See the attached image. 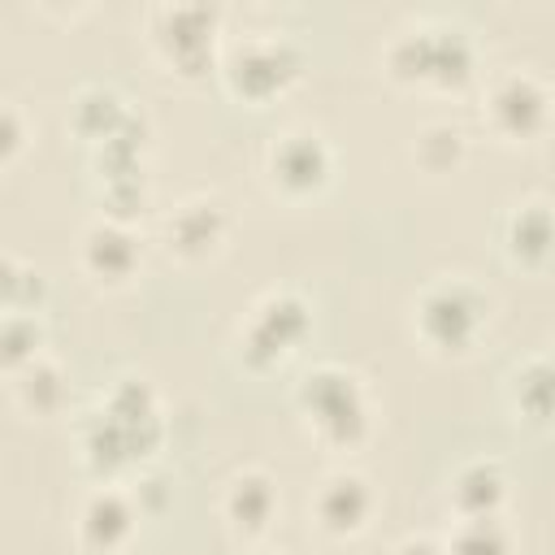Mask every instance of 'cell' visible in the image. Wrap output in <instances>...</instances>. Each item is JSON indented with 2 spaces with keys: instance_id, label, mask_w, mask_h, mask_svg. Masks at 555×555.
Returning <instances> with one entry per match:
<instances>
[{
  "instance_id": "obj_19",
  "label": "cell",
  "mask_w": 555,
  "mask_h": 555,
  "mask_svg": "<svg viewBox=\"0 0 555 555\" xmlns=\"http://www.w3.org/2000/svg\"><path fill=\"white\" fill-rule=\"evenodd\" d=\"M9 395H13V403H17L22 412H30V416H52V412H61V403H65V395H69L65 369L43 351V356H35V360H26L22 369L9 373Z\"/></svg>"
},
{
  "instance_id": "obj_2",
  "label": "cell",
  "mask_w": 555,
  "mask_h": 555,
  "mask_svg": "<svg viewBox=\"0 0 555 555\" xmlns=\"http://www.w3.org/2000/svg\"><path fill=\"white\" fill-rule=\"evenodd\" d=\"M382 65L395 82L455 91L477 74V43L460 22L447 17H408L390 30Z\"/></svg>"
},
{
  "instance_id": "obj_9",
  "label": "cell",
  "mask_w": 555,
  "mask_h": 555,
  "mask_svg": "<svg viewBox=\"0 0 555 555\" xmlns=\"http://www.w3.org/2000/svg\"><path fill=\"white\" fill-rule=\"evenodd\" d=\"M330 173H334V152L312 126H286L264 147V178L273 191L291 199L317 195L330 182Z\"/></svg>"
},
{
  "instance_id": "obj_20",
  "label": "cell",
  "mask_w": 555,
  "mask_h": 555,
  "mask_svg": "<svg viewBox=\"0 0 555 555\" xmlns=\"http://www.w3.org/2000/svg\"><path fill=\"white\" fill-rule=\"evenodd\" d=\"M464 152H468V139L455 121H425L416 134H412V160L425 169V173H451L464 165Z\"/></svg>"
},
{
  "instance_id": "obj_7",
  "label": "cell",
  "mask_w": 555,
  "mask_h": 555,
  "mask_svg": "<svg viewBox=\"0 0 555 555\" xmlns=\"http://www.w3.org/2000/svg\"><path fill=\"white\" fill-rule=\"evenodd\" d=\"M299 74H304V48L282 30H256L221 48V78L247 104H264L282 95Z\"/></svg>"
},
{
  "instance_id": "obj_15",
  "label": "cell",
  "mask_w": 555,
  "mask_h": 555,
  "mask_svg": "<svg viewBox=\"0 0 555 555\" xmlns=\"http://www.w3.org/2000/svg\"><path fill=\"white\" fill-rule=\"evenodd\" d=\"M499 247L520 269H542L555 260V204L525 195L499 217Z\"/></svg>"
},
{
  "instance_id": "obj_5",
  "label": "cell",
  "mask_w": 555,
  "mask_h": 555,
  "mask_svg": "<svg viewBox=\"0 0 555 555\" xmlns=\"http://www.w3.org/2000/svg\"><path fill=\"white\" fill-rule=\"evenodd\" d=\"M143 35L156 61L169 65L173 74H204L221 65V13L212 4H195V0L152 4L143 17Z\"/></svg>"
},
{
  "instance_id": "obj_27",
  "label": "cell",
  "mask_w": 555,
  "mask_h": 555,
  "mask_svg": "<svg viewBox=\"0 0 555 555\" xmlns=\"http://www.w3.org/2000/svg\"><path fill=\"white\" fill-rule=\"evenodd\" d=\"M251 555H269V551H251Z\"/></svg>"
},
{
  "instance_id": "obj_23",
  "label": "cell",
  "mask_w": 555,
  "mask_h": 555,
  "mask_svg": "<svg viewBox=\"0 0 555 555\" xmlns=\"http://www.w3.org/2000/svg\"><path fill=\"white\" fill-rule=\"evenodd\" d=\"M0 299H4V312H39L43 308V278H39V269L17 260V256H4Z\"/></svg>"
},
{
  "instance_id": "obj_14",
  "label": "cell",
  "mask_w": 555,
  "mask_h": 555,
  "mask_svg": "<svg viewBox=\"0 0 555 555\" xmlns=\"http://www.w3.org/2000/svg\"><path fill=\"white\" fill-rule=\"evenodd\" d=\"M278 507H282L278 481H273L269 468H256V464L230 473L225 486H221V499H217V512H221L225 529L234 538H247V542L260 538V533H269Z\"/></svg>"
},
{
  "instance_id": "obj_25",
  "label": "cell",
  "mask_w": 555,
  "mask_h": 555,
  "mask_svg": "<svg viewBox=\"0 0 555 555\" xmlns=\"http://www.w3.org/2000/svg\"><path fill=\"white\" fill-rule=\"evenodd\" d=\"M386 555H447V546L434 533H403Z\"/></svg>"
},
{
  "instance_id": "obj_18",
  "label": "cell",
  "mask_w": 555,
  "mask_h": 555,
  "mask_svg": "<svg viewBox=\"0 0 555 555\" xmlns=\"http://www.w3.org/2000/svg\"><path fill=\"white\" fill-rule=\"evenodd\" d=\"M130 117V104L121 100L117 87L108 82H82L74 95H69V126L78 139H87L91 147L113 139L121 130V121Z\"/></svg>"
},
{
  "instance_id": "obj_11",
  "label": "cell",
  "mask_w": 555,
  "mask_h": 555,
  "mask_svg": "<svg viewBox=\"0 0 555 555\" xmlns=\"http://www.w3.org/2000/svg\"><path fill=\"white\" fill-rule=\"evenodd\" d=\"M230 234V212L217 195H186L160 217V243L173 260H208Z\"/></svg>"
},
{
  "instance_id": "obj_8",
  "label": "cell",
  "mask_w": 555,
  "mask_h": 555,
  "mask_svg": "<svg viewBox=\"0 0 555 555\" xmlns=\"http://www.w3.org/2000/svg\"><path fill=\"white\" fill-rule=\"evenodd\" d=\"M481 121L503 143H529L555 121V95L529 65H503L481 87Z\"/></svg>"
},
{
  "instance_id": "obj_1",
  "label": "cell",
  "mask_w": 555,
  "mask_h": 555,
  "mask_svg": "<svg viewBox=\"0 0 555 555\" xmlns=\"http://www.w3.org/2000/svg\"><path fill=\"white\" fill-rule=\"evenodd\" d=\"M78 451H82V464L91 473H100L104 481L139 460H147L160 438H165V421H160V403H156V390L134 377V373H121L113 377L95 408L82 412L78 421Z\"/></svg>"
},
{
  "instance_id": "obj_4",
  "label": "cell",
  "mask_w": 555,
  "mask_h": 555,
  "mask_svg": "<svg viewBox=\"0 0 555 555\" xmlns=\"http://www.w3.org/2000/svg\"><path fill=\"white\" fill-rule=\"evenodd\" d=\"M494 299L468 273H438L412 295V334L434 356H468L490 330Z\"/></svg>"
},
{
  "instance_id": "obj_17",
  "label": "cell",
  "mask_w": 555,
  "mask_h": 555,
  "mask_svg": "<svg viewBox=\"0 0 555 555\" xmlns=\"http://www.w3.org/2000/svg\"><path fill=\"white\" fill-rule=\"evenodd\" d=\"M503 399L516 421L525 425H551L555 421V347L533 351L529 360L512 364L503 377Z\"/></svg>"
},
{
  "instance_id": "obj_26",
  "label": "cell",
  "mask_w": 555,
  "mask_h": 555,
  "mask_svg": "<svg viewBox=\"0 0 555 555\" xmlns=\"http://www.w3.org/2000/svg\"><path fill=\"white\" fill-rule=\"evenodd\" d=\"M165 481L160 477H139V486H134V499H139V507L143 512H156V507H165V490H160Z\"/></svg>"
},
{
  "instance_id": "obj_12",
  "label": "cell",
  "mask_w": 555,
  "mask_h": 555,
  "mask_svg": "<svg viewBox=\"0 0 555 555\" xmlns=\"http://www.w3.org/2000/svg\"><path fill=\"white\" fill-rule=\"evenodd\" d=\"M373 507H377V490H373V481H369L364 473H356V468H330V473L317 481L312 499H308L312 525H317L321 533H330V538H356V533L369 525Z\"/></svg>"
},
{
  "instance_id": "obj_6",
  "label": "cell",
  "mask_w": 555,
  "mask_h": 555,
  "mask_svg": "<svg viewBox=\"0 0 555 555\" xmlns=\"http://www.w3.org/2000/svg\"><path fill=\"white\" fill-rule=\"evenodd\" d=\"M308 334H312V304L291 286H273L247 308V317H243V325L234 334V351H238L243 369L269 373Z\"/></svg>"
},
{
  "instance_id": "obj_21",
  "label": "cell",
  "mask_w": 555,
  "mask_h": 555,
  "mask_svg": "<svg viewBox=\"0 0 555 555\" xmlns=\"http://www.w3.org/2000/svg\"><path fill=\"white\" fill-rule=\"evenodd\" d=\"M48 347V325L43 312H4L0 321V356H4V373L22 369L26 360L43 356Z\"/></svg>"
},
{
  "instance_id": "obj_13",
  "label": "cell",
  "mask_w": 555,
  "mask_h": 555,
  "mask_svg": "<svg viewBox=\"0 0 555 555\" xmlns=\"http://www.w3.org/2000/svg\"><path fill=\"white\" fill-rule=\"evenodd\" d=\"M139 260H143V247L130 221L95 217L78 234V273L91 278L95 286H126L139 273Z\"/></svg>"
},
{
  "instance_id": "obj_10",
  "label": "cell",
  "mask_w": 555,
  "mask_h": 555,
  "mask_svg": "<svg viewBox=\"0 0 555 555\" xmlns=\"http://www.w3.org/2000/svg\"><path fill=\"white\" fill-rule=\"evenodd\" d=\"M139 516H143V507L134 499V490H126L117 481H100L82 494V503L74 512V538L91 555H113L134 538Z\"/></svg>"
},
{
  "instance_id": "obj_16",
  "label": "cell",
  "mask_w": 555,
  "mask_h": 555,
  "mask_svg": "<svg viewBox=\"0 0 555 555\" xmlns=\"http://www.w3.org/2000/svg\"><path fill=\"white\" fill-rule=\"evenodd\" d=\"M503 499H507V468L499 455H473L447 481V507L455 512V520L499 516Z\"/></svg>"
},
{
  "instance_id": "obj_22",
  "label": "cell",
  "mask_w": 555,
  "mask_h": 555,
  "mask_svg": "<svg viewBox=\"0 0 555 555\" xmlns=\"http://www.w3.org/2000/svg\"><path fill=\"white\" fill-rule=\"evenodd\" d=\"M447 555H512V533L499 516L486 520H455L447 533Z\"/></svg>"
},
{
  "instance_id": "obj_3",
  "label": "cell",
  "mask_w": 555,
  "mask_h": 555,
  "mask_svg": "<svg viewBox=\"0 0 555 555\" xmlns=\"http://www.w3.org/2000/svg\"><path fill=\"white\" fill-rule=\"evenodd\" d=\"M295 412L325 451H356L373 429V399L356 369L321 360L295 382Z\"/></svg>"
},
{
  "instance_id": "obj_24",
  "label": "cell",
  "mask_w": 555,
  "mask_h": 555,
  "mask_svg": "<svg viewBox=\"0 0 555 555\" xmlns=\"http://www.w3.org/2000/svg\"><path fill=\"white\" fill-rule=\"evenodd\" d=\"M22 143H26V113L17 100H4L0 104V165H13Z\"/></svg>"
}]
</instances>
